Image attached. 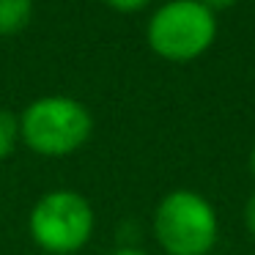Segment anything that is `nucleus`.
<instances>
[{"label":"nucleus","mask_w":255,"mask_h":255,"mask_svg":"<svg viewBox=\"0 0 255 255\" xmlns=\"http://www.w3.org/2000/svg\"><path fill=\"white\" fill-rule=\"evenodd\" d=\"M217 39V14L198 0H167L151 14L145 41L159 58L187 63L200 58Z\"/></svg>","instance_id":"3"},{"label":"nucleus","mask_w":255,"mask_h":255,"mask_svg":"<svg viewBox=\"0 0 255 255\" xmlns=\"http://www.w3.org/2000/svg\"><path fill=\"white\" fill-rule=\"evenodd\" d=\"M244 225H247L250 236L255 239V192L247 198V203H244Z\"/></svg>","instance_id":"8"},{"label":"nucleus","mask_w":255,"mask_h":255,"mask_svg":"<svg viewBox=\"0 0 255 255\" xmlns=\"http://www.w3.org/2000/svg\"><path fill=\"white\" fill-rule=\"evenodd\" d=\"M110 255H148V253H143V250H137V247H121V250H116V253H110Z\"/></svg>","instance_id":"10"},{"label":"nucleus","mask_w":255,"mask_h":255,"mask_svg":"<svg viewBox=\"0 0 255 255\" xmlns=\"http://www.w3.org/2000/svg\"><path fill=\"white\" fill-rule=\"evenodd\" d=\"M250 167H253V176H255V145H253V151H250Z\"/></svg>","instance_id":"11"},{"label":"nucleus","mask_w":255,"mask_h":255,"mask_svg":"<svg viewBox=\"0 0 255 255\" xmlns=\"http://www.w3.org/2000/svg\"><path fill=\"white\" fill-rule=\"evenodd\" d=\"M110 8H116V11L121 14H129V11H140V8H145L151 3V0H105Z\"/></svg>","instance_id":"7"},{"label":"nucleus","mask_w":255,"mask_h":255,"mask_svg":"<svg viewBox=\"0 0 255 255\" xmlns=\"http://www.w3.org/2000/svg\"><path fill=\"white\" fill-rule=\"evenodd\" d=\"M154 236L167 255H209L220 236V220L203 195L173 189L154 211Z\"/></svg>","instance_id":"2"},{"label":"nucleus","mask_w":255,"mask_h":255,"mask_svg":"<svg viewBox=\"0 0 255 255\" xmlns=\"http://www.w3.org/2000/svg\"><path fill=\"white\" fill-rule=\"evenodd\" d=\"M33 17V0H0V36H17Z\"/></svg>","instance_id":"5"},{"label":"nucleus","mask_w":255,"mask_h":255,"mask_svg":"<svg viewBox=\"0 0 255 255\" xmlns=\"http://www.w3.org/2000/svg\"><path fill=\"white\" fill-rule=\"evenodd\" d=\"M28 228L44 253L74 255L94 236V206L74 189H52L33 203Z\"/></svg>","instance_id":"4"},{"label":"nucleus","mask_w":255,"mask_h":255,"mask_svg":"<svg viewBox=\"0 0 255 255\" xmlns=\"http://www.w3.org/2000/svg\"><path fill=\"white\" fill-rule=\"evenodd\" d=\"M19 143V116L11 110H0V159H6Z\"/></svg>","instance_id":"6"},{"label":"nucleus","mask_w":255,"mask_h":255,"mask_svg":"<svg viewBox=\"0 0 255 255\" xmlns=\"http://www.w3.org/2000/svg\"><path fill=\"white\" fill-rule=\"evenodd\" d=\"M198 3H203L211 14H220V11H225V8H231L236 0H198Z\"/></svg>","instance_id":"9"},{"label":"nucleus","mask_w":255,"mask_h":255,"mask_svg":"<svg viewBox=\"0 0 255 255\" xmlns=\"http://www.w3.org/2000/svg\"><path fill=\"white\" fill-rule=\"evenodd\" d=\"M94 116L74 96L50 94L30 102L19 116V140L41 156H66L88 143Z\"/></svg>","instance_id":"1"}]
</instances>
